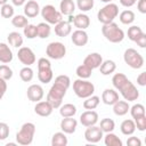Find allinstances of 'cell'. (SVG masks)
I'll return each mask as SVG.
<instances>
[{
	"label": "cell",
	"instance_id": "10",
	"mask_svg": "<svg viewBox=\"0 0 146 146\" xmlns=\"http://www.w3.org/2000/svg\"><path fill=\"white\" fill-rule=\"evenodd\" d=\"M17 57L22 64L25 66H31L32 64L35 63V55L33 50L29 47H21L17 52Z\"/></svg>",
	"mask_w": 146,
	"mask_h": 146
},
{
	"label": "cell",
	"instance_id": "56",
	"mask_svg": "<svg viewBox=\"0 0 146 146\" xmlns=\"http://www.w3.org/2000/svg\"><path fill=\"white\" fill-rule=\"evenodd\" d=\"M25 1L26 0H11V2H13V5H15V6H22V5H24L25 3Z\"/></svg>",
	"mask_w": 146,
	"mask_h": 146
},
{
	"label": "cell",
	"instance_id": "7",
	"mask_svg": "<svg viewBox=\"0 0 146 146\" xmlns=\"http://www.w3.org/2000/svg\"><path fill=\"white\" fill-rule=\"evenodd\" d=\"M40 13H41L42 18L48 24L56 25L57 23H59L60 21H63V15L52 5H46V6H43L42 9H40Z\"/></svg>",
	"mask_w": 146,
	"mask_h": 146
},
{
	"label": "cell",
	"instance_id": "48",
	"mask_svg": "<svg viewBox=\"0 0 146 146\" xmlns=\"http://www.w3.org/2000/svg\"><path fill=\"white\" fill-rule=\"evenodd\" d=\"M9 136V125L5 122H0V140L7 139Z\"/></svg>",
	"mask_w": 146,
	"mask_h": 146
},
{
	"label": "cell",
	"instance_id": "52",
	"mask_svg": "<svg viewBox=\"0 0 146 146\" xmlns=\"http://www.w3.org/2000/svg\"><path fill=\"white\" fill-rule=\"evenodd\" d=\"M137 83L141 87L146 86V72H141L138 76H137Z\"/></svg>",
	"mask_w": 146,
	"mask_h": 146
},
{
	"label": "cell",
	"instance_id": "11",
	"mask_svg": "<svg viewBox=\"0 0 146 146\" xmlns=\"http://www.w3.org/2000/svg\"><path fill=\"white\" fill-rule=\"evenodd\" d=\"M103 131L99 127H97L96 124L95 125H90V127H87L86 131H84V139L88 141V143H91V144H96L98 141H100V139L104 137L103 136Z\"/></svg>",
	"mask_w": 146,
	"mask_h": 146
},
{
	"label": "cell",
	"instance_id": "32",
	"mask_svg": "<svg viewBox=\"0 0 146 146\" xmlns=\"http://www.w3.org/2000/svg\"><path fill=\"white\" fill-rule=\"evenodd\" d=\"M129 79L123 74V73H115L112 78V84L116 90H120L122 86L128 81Z\"/></svg>",
	"mask_w": 146,
	"mask_h": 146
},
{
	"label": "cell",
	"instance_id": "45",
	"mask_svg": "<svg viewBox=\"0 0 146 146\" xmlns=\"http://www.w3.org/2000/svg\"><path fill=\"white\" fill-rule=\"evenodd\" d=\"M0 15L3 18H11L14 16V7L9 3H5L0 8Z\"/></svg>",
	"mask_w": 146,
	"mask_h": 146
},
{
	"label": "cell",
	"instance_id": "57",
	"mask_svg": "<svg viewBox=\"0 0 146 146\" xmlns=\"http://www.w3.org/2000/svg\"><path fill=\"white\" fill-rule=\"evenodd\" d=\"M7 1H8V0H0V6H2V5H5V3H7Z\"/></svg>",
	"mask_w": 146,
	"mask_h": 146
},
{
	"label": "cell",
	"instance_id": "20",
	"mask_svg": "<svg viewBox=\"0 0 146 146\" xmlns=\"http://www.w3.org/2000/svg\"><path fill=\"white\" fill-rule=\"evenodd\" d=\"M71 32H72V27H71L70 22L60 21L59 23H57V24L55 25V34H56L57 36L65 38V36H67Z\"/></svg>",
	"mask_w": 146,
	"mask_h": 146
},
{
	"label": "cell",
	"instance_id": "8",
	"mask_svg": "<svg viewBox=\"0 0 146 146\" xmlns=\"http://www.w3.org/2000/svg\"><path fill=\"white\" fill-rule=\"evenodd\" d=\"M46 54L51 59H62L66 55V47L62 42L54 41L47 46Z\"/></svg>",
	"mask_w": 146,
	"mask_h": 146
},
{
	"label": "cell",
	"instance_id": "13",
	"mask_svg": "<svg viewBox=\"0 0 146 146\" xmlns=\"http://www.w3.org/2000/svg\"><path fill=\"white\" fill-rule=\"evenodd\" d=\"M26 95H27V98L31 100V102H40L42 98H43V88L40 86V84H31L29 88H27V91H26Z\"/></svg>",
	"mask_w": 146,
	"mask_h": 146
},
{
	"label": "cell",
	"instance_id": "22",
	"mask_svg": "<svg viewBox=\"0 0 146 146\" xmlns=\"http://www.w3.org/2000/svg\"><path fill=\"white\" fill-rule=\"evenodd\" d=\"M13 51L9 48V46L7 43L0 42V62L3 64H8L13 60Z\"/></svg>",
	"mask_w": 146,
	"mask_h": 146
},
{
	"label": "cell",
	"instance_id": "17",
	"mask_svg": "<svg viewBox=\"0 0 146 146\" xmlns=\"http://www.w3.org/2000/svg\"><path fill=\"white\" fill-rule=\"evenodd\" d=\"M88 34L84 30H75L73 33H72V36H71V40L72 42L78 46V47H83L88 43Z\"/></svg>",
	"mask_w": 146,
	"mask_h": 146
},
{
	"label": "cell",
	"instance_id": "18",
	"mask_svg": "<svg viewBox=\"0 0 146 146\" xmlns=\"http://www.w3.org/2000/svg\"><path fill=\"white\" fill-rule=\"evenodd\" d=\"M52 106L47 102V100H44V102H36V104H35V106H34V112H35V114H38V115H40V116H43V117H46V116H49L51 113H52Z\"/></svg>",
	"mask_w": 146,
	"mask_h": 146
},
{
	"label": "cell",
	"instance_id": "41",
	"mask_svg": "<svg viewBox=\"0 0 146 146\" xmlns=\"http://www.w3.org/2000/svg\"><path fill=\"white\" fill-rule=\"evenodd\" d=\"M54 83L67 90V89H68V87L71 86V80H70V78H68L67 75L62 74V75H58V76L55 79V82H54Z\"/></svg>",
	"mask_w": 146,
	"mask_h": 146
},
{
	"label": "cell",
	"instance_id": "38",
	"mask_svg": "<svg viewBox=\"0 0 146 146\" xmlns=\"http://www.w3.org/2000/svg\"><path fill=\"white\" fill-rule=\"evenodd\" d=\"M11 24L15 26V27H25L29 22H27V17L25 15H16V16H13L11 18Z\"/></svg>",
	"mask_w": 146,
	"mask_h": 146
},
{
	"label": "cell",
	"instance_id": "19",
	"mask_svg": "<svg viewBox=\"0 0 146 146\" xmlns=\"http://www.w3.org/2000/svg\"><path fill=\"white\" fill-rule=\"evenodd\" d=\"M73 24L74 26L78 29V30H86L87 27H89L90 25V18L88 15L81 13V14H78L73 17Z\"/></svg>",
	"mask_w": 146,
	"mask_h": 146
},
{
	"label": "cell",
	"instance_id": "14",
	"mask_svg": "<svg viewBox=\"0 0 146 146\" xmlns=\"http://www.w3.org/2000/svg\"><path fill=\"white\" fill-rule=\"evenodd\" d=\"M76 127H78V121L73 116L63 117V120L60 121V129L65 133H68V135L74 133L76 130Z\"/></svg>",
	"mask_w": 146,
	"mask_h": 146
},
{
	"label": "cell",
	"instance_id": "51",
	"mask_svg": "<svg viewBox=\"0 0 146 146\" xmlns=\"http://www.w3.org/2000/svg\"><path fill=\"white\" fill-rule=\"evenodd\" d=\"M135 42H136L140 48H145V47H146V34H145V33H141V34L135 40Z\"/></svg>",
	"mask_w": 146,
	"mask_h": 146
},
{
	"label": "cell",
	"instance_id": "6",
	"mask_svg": "<svg viewBox=\"0 0 146 146\" xmlns=\"http://www.w3.org/2000/svg\"><path fill=\"white\" fill-rule=\"evenodd\" d=\"M123 59L128 66H130L131 68H135V70L141 68L144 65V57L133 48H128L124 51Z\"/></svg>",
	"mask_w": 146,
	"mask_h": 146
},
{
	"label": "cell",
	"instance_id": "39",
	"mask_svg": "<svg viewBox=\"0 0 146 146\" xmlns=\"http://www.w3.org/2000/svg\"><path fill=\"white\" fill-rule=\"evenodd\" d=\"M33 70L30 66H24L21 71H19V78L22 79V81L24 82H30L33 79Z\"/></svg>",
	"mask_w": 146,
	"mask_h": 146
},
{
	"label": "cell",
	"instance_id": "3",
	"mask_svg": "<svg viewBox=\"0 0 146 146\" xmlns=\"http://www.w3.org/2000/svg\"><path fill=\"white\" fill-rule=\"evenodd\" d=\"M73 91L79 98H87L95 92V86L86 80V79H78L73 82Z\"/></svg>",
	"mask_w": 146,
	"mask_h": 146
},
{
	"label": "cell",
	"instance_id": "30",
	"mask_svg": "<svg viewBox=\"0 0 146 146\" xmlns=\"http://www.w3.org/2000/svg\"><path fill=\"white\" fill-rule=\"evenodd\" d=\"M36 31H38V36L41 38V39H47L49 35H50V32H51V27L48 23L46 22H42V23H39L36 25Z\"/></svg>",
	"mask_w": 146,
	"mask_h": 146
},
{
	"label": "cell",
	"instance_id": "55",
	"mask_svg": "<svg viewBox=\"0 0 146 146\" xmlns=\"http://www.w3.org/2000/svg\"><path fill=\"white\" fill-rule=\"evenodd\" d=\"M137 2V0H120V3L123 6V7H132L135 3Z\"/></svg>",
	"mask_w": 146,
	"mask_h": 146
},
{
	"label": "cell",
	"instance_id": "46",
	"mask_svg": "<svg viewBox=\"0 0 146 146\" xmlns=\"http://www.w3.org/2000/svg\"><path fill=\"white\" fill-rule=\"evenodd\" d=\"M13 78V70L8 65H0V79L8 81Z\"/></svg>",
	"mask_w": 146,
	"mask_h": 146
},
{
	"label": "cell",
	"instance_id": "35",
	"mask_svg": "<svg viewBox=\"0 0 146 146\" xmlns=\"http://www.w3.org/2000/svg\"><path fill=\"white\" fill-rule=\"evenodd\" d=\"M119 18H120V22L122 23V24H124V25H129V24H131L133 21H135V13L132 11V10H123L121 14H120V16H119Z\"/></svg>",
	"mask_w": 146,
	"mask_h": 146
},
{
	"label": "cell",
	"instance_id": "54",
	"mask_svg": "<svg viewBox=\"0 0 146 146\" xmlns=\"http://www.w3.org/2000/svg\"><path fill=\"white\" fill-rule=\"evenodd\" d=\"M137 8L141 14H146V0H138Z\"/></svg>",
	"mask_w": 146,
	"mask_h": 146
},
{
	"label": "cell",
	"instance_id": "29",
	"mask_svg": "<svg viewBox=\"0 0 146 146\" xmlns=\"http://www.w3.org/2000/svg\"><path fill=\"white\" fill-rule=\"evenodd\" d=\"M59 114L63 117H70V116H74L76 114V106L73 104H64L60 105L59 107Z\"/></svg>",
	"mask_w": 146,
	"mask_h": 146
},
{
	"label": "cell",
	"instance_id": "47",
	"mask_svg": "<svg viewBox=\"0 0 146 146\" xmlns=\"http://www.w3.org/2000/svg\"><path fill=\"white\" fill-rule=\"evenodd\" d=\"M135 120V124H136V128L139 130V131H145L146 130V114L145 115H141V116H138Z\"/></svg>",
	"mask_w": 146,
	"mask_h": 146
},
{
	"label": "cell",
	"instance_id": "43",
	"mask_svg": "<svg viewBox=\"0 0 146 146\" xmlns=\"http://www.w3.org/2000/svg\"><path fill=\"white\" fill-rule=\"evenodd\" d=\"M141 33H144V32H143L141 27H139L138 25H132L128 29V38L131 41H135Z\"/></svg>",
	"mask_w": 146,
	"mask_h": 146
},
{
	"label": "cell",
	"instance_id": "4",
	"mask_svg": "<svg viewBox=\"0 0 146 146\" xmlns=\"http://www.w3.org/2000/svg\"><path fill=\"white\" fill-rule=\"evenodd\" d=\"M119 15V7L115 3H107L106 6H104L97 14V18L98 21L104 25V24H108L112 23L114 21V18Z\"/></svg>",
	"mask_w": 146,
	"mask_h": 146
},
{
	"label": "cell",
	"instance_id": "16",
	"mask_svg": "<svg viewBox=\"0 0 146 146\" xmlns=\"http://www.w3.org/2000/svg\"><path fill=\"white\" fill-rule=\"evenodd\" d=\"M40 13V6L35 0H30L24 5V15L29 18H34Z\"/></svg>",
	"mask_w": 146,
	"mask_h": 146
},
{
	"label": "cell",
	"instance_id": "5",
	"mask_svg": "<svg viewBox=\"0 0 146 146\" xmlns=\"http://www.w3.org/2000/svg\"><path fill=\"white\" fill-rule=\"evenodd\" d=\"M65 95L66 89L54 83L47 94V102L52 106V108H59L63 104V98Z\"/></svg>",
	"mask_w": 146,
	"mask_h": 146
},
{
	"label": "cell",
	"instance_id": "49",
	"mask_svg": "<svg viewBox=\"0 0 146 146\" xmlns=\"http://www.w3.org/2000/svg\"><path fill=\"white\" fill-rule=\"evenodd\" d=\"M48 67H51V64H50L49 59H47L44 57L39 58V60H38V70H40V68H48Z\"/></svg>",
	"mask_w": 146,
	"mask_h": 146
},
{
	"label": "cell",
	"instance_id": "15",
	"mask_svg": "<svg viewBox=\"0 0 146 146\" xmlns=\"http://www.w3.org/2000/svg\"><path fill=\"white\" fill-rule=\"evenodd\" d=\"M102 63H103V57H102V55L98 54V52H91V54H89V55L83 59V64L87 65L88 67H90L91 70L98 68Z\"/></svg>",
	"mask_w": 146,
	"mask_h": 146
},
{
	"label": "cell",
	"instance_id": "34",
	"mask_svg": "<svg viewBox=\"0 0 146 146\" xmlns=\"http://www.w3.org/2000/svg\"><path fill=\"white\" fill-rule=\"evenodd\" d=\"M84 99L86 100L83 102V107L86 110H95L99 105V102H100V98L98 96H94V95H91Z\"/></svg>",
	"mask_w": 146,
	"mask_h": 146
},
{
	"label": "cell",
	"instance_id": "26",
	"mask_svg": "<svg viewBox=\"0 0 146 146\" xmlns=\"http://www.w3.org/2000/svg\"><path fill=\"white\" fill-rule=\"evenodd\" d=\"M120 130H121V132H122L123 135H125V136H131V135L136 131L135 121H133V120H130V119L124 120V121L121 123V125H120Z\"/></svg>",
	"mask_w": 146,
	"mask_h": 146
},
{
	"label": "cell",
	"instance_id": "36",
	"mask_svg": "<svg viewBox=\"0 0 146 146\" xmlns=\"http://www.w3.org/2000/svg\"><path fill=\"white\" fill-rule=\"evenodd\" d=\"M76 75L80 78V79H89L91 76V73H92V70L90 67H88L87 65L82 64V65H79L76 67V71H75Z\"/></svg>",
	"mask_w": 146,
	"mask_h": 146
},
{
	"label": "cell",
	"instance_id": "24",
	"mask_svg": "<svg viewBox=\"0 0 146 146\" xmlns=\"http://www.w3.org/2000/svg\"><path fill=\"white\" fill-rule=\"evenodd\" d=\"M60 14L65 16H71L75 10V3L73 0H62L59 3Z\"/></svg>",
	"mask_w": 146,
	"mask_h": 146
},
{
	"label": "cell",
	"instance_id": "58",
	"mask_svg": "<svg viewBox=\"0 0 146 146\" xmlns=\"http://www.w3.org/2000/svg\"><path fill=\"white\" fill-rule=\"evenodd\" d=\"M100 1H102V2H105V3H110L112 0H100Z\"/></svg>",
	"mask_w": 146,
	"mask_h": 146
},
{
	"label": "cell",
	"instance_id": "25",
	"mask_svg": "<svg viewBox=\"0 0 146 146\" xmlns=\"http://www.w3.org/2000/svg\"><path fill=\"white\" fill-rule=\"evenodd\" d=\"M99 70H100V73L103 75H110L112 73L115 72L116 70V64L115 62L111 60V59H107V60H103V63L100 64L99 66Z\"/></svg>",
	"mask_w": 146,
	"mask_h": 146
},
{
	"label": "cell",
	"instance_id": "53",
	"mask_svg": "<svg viewBox=\"0 0 146 146\" xmlns=\"http://www.w3.org/2000/svg\"><path fill=\"white\" fill-rule=\"evenodd\" d=\"M6 91H7V82L5 80L0 79V99L5 96Z\"/></svg>",
	"mask_w": 146,
	"mask_h": 146
},
{
	"label": "cell",
	"instance_id": "40",
	"mask_svg": "<svg viewBox=\"0 0 146 146\" xmlns=\"http://www.w3.org/2000/svg\"><path fill=\"white\" fill-rule=\"evenodd\" d=\"M23 33L27 39H34L38 36L36 26L33 24H27L25 27H23Z\"/></svg>",
	"mask_w": 146,
	"mask_h": 146
},
{
	"label": "cell",
	"instance_id": "1",
	"mask_svg": "<svg viewBox=\"0 0 146 146\" xmlns=\"http://www.w3.org/2000/svg\"><path fill=\"white\" fill-rule=\"evenodd\" d=\"M102 33L105 36V39L112 43H119L124 39L123 30L120 29L119 25L114 22L108 23V24H104L102 27Z\"/></svg>",
	"mask_w": 146,
	"mask_h": 146
},
{
	"label": "cell",
	"instance_id": "44",
	"mask_svg": "<svg viewBox=\"0 0 146 146\" xmlns=\"http://www.w3.org/2000/svg\"><path fill=\"white\" fill-rule=\"evenodd\" d=\"M95 5L94 0H76V6L81 11H89Z\"/></svg>",
	"mask_w": 146,
	"mask_h": 146
},
{
	"label": "cell",
	"instance_id": "9",
	"mask_svg": "<svg viewBox=\"0 0 146 146\" xmlns=\"http://www.w3.org/2000/svg\"><path fill=\"white\" fill-rule=\"evenodd\" d=\"M122 95V97L124 98V100L127 102H133V100H137L138 97H139V91L137 90V88L135 87V84L128 80L123 86L122 88L119 90Z\"/></svg>",
	"mask_w": 146,
	"mask_h": 146
},
{
	"label": "cell",
	"instance_id": "50",
	"mask_svg": "<svg viewBox=\"0 0 146 146\" xmlns=\"http://www.w3.org/2000/svg\"><path fill=\"white\" fill-rule=\"evenodd\" d=\"M128 146H141V140L138 137H129L127 139Z\"/></svg>",
	"mask_w": 146,
	"mask_h": 146
},
{
	"label": "cell",
	"instance_id": "2",
	"mask_svg": "<svg viewBox=\"0 0 146 146\" xmlns=\"http://www.w3.org/2000/svg\"><path fill=\"white\" fill-rule=\"evenodd\" d=\"M35 133V125L32 122H26L21 127V130L16 133V141L19 145L27 146L32 144Z\"/></svg>",
	"mask_w": 146,
	"mask_h": 146
},
{
	"label": "cell",
	"instance_id": "37",
	"mask_svg": "<svg viewBox=\"0 0 146 146\" xmlns=\"http://www.w3.org/2000/svg\"><path fill=\"white\" fill-rule=\"evenodd\" d=\"M99 128L102 129L103 132H112L115 128V122L112 120V119H108V117H105L100 121V125Z\"/></svg>",
	"mask_w": 146,
	"mask_h": 146
},
{
	"label": "cell",
	"instance_id": "33",
	"mask_svg": "<svg viewBox=\"0 0 146 146\" xmlns=\"http://www.w3.org/2000/svg\"><path fill=\"white\" fill-rule=\"evenodd\" d=\"M52 146H66L67 145V137L65 132H56L51 138Z\"/></svg>",
	"mask_w": 146,
	"mask_h": 146
},
{
	"label": "cell",
	"instance_id": "27",
	"mask_svg": "<svg viewBox=\"0 0 146 146\" xmlns=\"http://www.w3.org/2000/svg\"><path fill=\"white\" fill-rule=\"evenodd\" d=\"M8 43L15 48H21L23 46V36L19 32H10L7 36Z\"/></svg>",
	"mask_w": 146,
	"mask_h": 146
},
{
	"label": "cell",
	"instance_id": "42",
	"mask_svg": "<svg viewBox=\"0 0 146 146\" xmlns=\"http://www.w3.org/2000/svg\"><path fill=\"white\" fill-rule=\"evenodd\" d=\"M129 111H130V114H131L132 119H136L138 116L145 115V107L141 104H135L132 107L129 108Z\"/></svg>",
	"mask_w": 146,
	"mask_h": 146
},
{
	"label": "cell",
	"instance_id": "12",
	"mask_svg": "<svg viewBox=\"0 0 146 146\" xmlns=\"http://www.w3.org/2000/svg\"><path fill=\"white\" fill-rule=\"evenodd\" d=\"M80 122L83 127L95 125L98 122V114L94 110H87L80 115Z\"/></svg>",
	"mask_w": 146,
	"mask_h": 146
},
{
	"label": "cell",
	"instance_id": "23",
	"mask_svg": "<svg viewBox=\"0 0 146 146\" xmlns=\"http://www.w3.org/2000/svg\"><path fill=\"white\" fill-rule=\"evenodd\" d=\"M129 104L127 100H117L115 104H113V112L115 115H119V116H123L125 115L128 112H129Z\"/></svg>",
	"mask_w": 146,
	"mask_h": 146
},
{
	"label": "cell",
	"instance_id": "28",
	"mask_svg": "<svg viewBox=\"0 0 146 146\" xmlns=\"http://www.w3.org/2000/svg\"><path fill=\"white\" fill-rule=\"evenodd\" d=\"M52 76H54V73H52L51 67L38 70V79L42 83H49L52 80Z\"/></svg>",
	"mask_w": 146,
	"mask_h": 146
},
{
	"label": "cell",
	"instance_id": "31",
	"mask_svg": "<svg viewBox=\"0 0 146 146\" xmlns=\"http://www.w3.org/2000/svg\"><path fill=\"white\" fill-rule=\"evenodd\" d=\"M104 143L106 146H122V140L113 132H106V136L104 137Z\"/></svg>",
	"mask_w": 146,
	"mask_h": 146
},
{
	"label": "cell",
	"instance_id": "21",
	"mask_svg": "<svg viewBox=\"0 0 146 146\" xmlns=\"http://www.w3.org/2000/svg\"><path fill=\"white\" fill-rule=\"evenodd\" d=\"M102 100L106 105H113L119 100V94L114 89H105L102 94Z\"/></svg>",
	"mask_w": 146,
	"mask_h": 146
}]
</instances>
